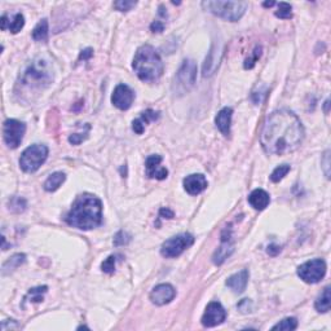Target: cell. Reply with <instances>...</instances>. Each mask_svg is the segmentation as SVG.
<instances>
[{"instance_id": "d6986e66", "label": "cell", "mask_w": 331, "mask_h": 331, "mask_svg": "<svg viewBox=\"0 0 331 331\" xmlns=\"http://www.w3.org/2000/svg\"><path fill=\"white\" fill-rule=\"evenodd\" d=\"M0 22H1V30L5 31V30L8 29L10 30V32H13V34H17V32L21 31L23 26H25V17H23L21 13H17L16 16L13 17L12 21H8V16L4 14V16L1 17Z\"/></svg>"}, {"instance_id": "ffe728a7", "label": "cell", "mask_w": 331, "mask_h": 331, "mask_svg": "<svg viewBox=\"0 0 331 331\" xmlns=\"http://www.w3.org/2000/svg\"><path fill=\"white\" fill-rule=\"evenodd\" d=\"M234 251V246L231 243H229V238H224L222 239V243L218 250L215 251V254L213 256V260L216 265H220V264L224 263L226 259L231 255V252Z\"/></svg>"}, {"instance_id": "e0dca14e", "label": "cell", "mask_w": 331, "mask_h": 331, "mask_svg": "<svg viewBox=\"0 0 331 331\" xmlns=\"http://www.w3.org/2000/svg\"><path fill=\"white\" fill-rule=\"evenodd\" d=\"M231 116H233V109L231 108H224V109L220 110L219 114L215 118L216 127L219 128V131L224 136H228L230 133Z\"/></svg>"}, {"instance_id": "5bb4252c", "label": "cell", "mask_w": 331, "mask_h": 331, "mask_svg": "<svg viewBox=\"0 0 331 331\" xmlns=\"http://www.w3.org/2000/svg\"><path fill=\"white\" fill-rule=\"evenodd\" d=\"M162 157L161 155H150L145 162L146 167V174L150 179H157V180H164L168 176V171L166 167L161 166Z\"/></svg>"}, {"instance_id": "74e56055", "label": "cell", "mask_w": 331, "mask_h": 331, "mask_svg": "<svg viewBox=\"0 0 331 331\" xmlns=\"http://www.w3.org/2000/svg\"><path fill=\"white\" fill-rule=\"evenodd\" d=\"M150 29L153 32H162L164 30V25L161 21H155L150 25Z\"/></svg>"}, {"instance_id": "603a6c76", "label": "cell", "mask_w": 331, "mask_h": 331, "mask_svg": "<svg viewBox=\"0 0 331 331\" xmlns=\"http://www.w3.org/2000/svg\"><path fill=\"white\" fill-rule=\"evenodd\" d=\"M65 179H66V176H65L64 172H55V174H52L44 183V189L47 190V192H55V190H57L58 188L61 187Z\"/></svg>"}, {"instance_id": "d4e9b609", "label": "cell", "mask_w": 331, "mask_h": 331, "mask_svg": "<svg viewBox=\"0 0 331 331\" xmlns=\"http://www.w3.org/2000/svg\"><path fill=\"white\" fill-rule=\"evenodd\" d=\"M25 259H26V256L23 254L13 255V256L10 257L9 260L6 261V263H4V265H3V274L9 273V272H12V270L17 269V268H18L19 265H21V264L25 263Z\"/></svg>"}, {"instance_id": "1f68e13d", "label": "cell", "mask_w": 331, "mask_h": 331, "mask_svg": "<svg viewBox=\"0 0 331 331\" xmlns=\"http://www.w3.org/2000/svg\"><path fill=\"white\" fill-rule=\"evenodd\" d=\"M9 206L13 211H23L26 209V201L23 198H19V197H14L12 201L9 202Z\"/></svg>"}, {"instance_id": "4dcf8cb0", "label": "cell", "mask_w": 331, "mask_h": 331, "mask_svg": "<svg viewBox=\"0 0 331 331\" xmlns=\"http://www.w3.org/2000/svg\"><path fill=\"white\" fill-rule=\"evenodd\" d=\"M136 1H129V0H119V1H115L114 3V6H115V9L120 10V12H128L131 10L133 6H136Z\"/></svg>"}, {"instance_id": "60d3db41", "label": "cell", "mask_w": 331, "mask_h": 331, "mask_svg": "<svg viewBox=\"0 0 331 331\" xmlns=\"http://www.w3.org/2000/svg\"><path fill=\"white\" fill-rule=\"evenodd\" d=\"M91 56H92V49L87 48L86 51L82 52L81 57H79V58H81V60H82V58H83V60H87V58H90Z\"/></svg>"}, {"instance_id": "ba28073f", "label": "cell", "mask_w": 331, "mask_h": 331, "mask_svg": "<svg viewBox=\"0 0 331 331\" xmlns=\"http://www.w3.org/2000/svg\"><path fill=\"white\" fill-rule=\"evenodd\" d=\"M194 243V237L189 233H183L176 237H172L164 242L161 247V254L164 257H177L183 254L184 251L189 248Z\"/></svg>"}, {"instance_id": "30bf717a", "label": "cell", "mask_w": 331, "mask_h": 331, "mask_svg": "<svg viewBox=\"0 0 331 331\" xmlns=\"http://www.w3.org/2000/svg\"><path fill=\"white\" fill-rule=\"evenodd\" d=\"M26 132L25 123L16 120V119H8L4 122L3 133L4 141L10 149L18 148L23 140Z\"/></svg>"}, {"instance_id": "e575fe53", "label": "cell", "mask_w": 331, "mask_h": 331, "mask_svg": "<svg viewBox=\"0 0 331 331\" xmlns=\"http://www.w3.org/2000/svg\"><path fill=\"white\" fill-rule=\"evenodd\" d=\"M321 163L324 164V172H325L326 177H330V151H325V154H324V158H322Z\"/></svg>"}, {"instance_id": "277c9868", "label": "cell", "mask_w": 331, "mask_h": 331, "mask_svg": "<svg viewBox=\"0 0 331 331\" xmlns=\"http://www.w3.org/2000/svg\"><path fill=\"white\" fill-rule=\"evenodd\" d=\"M53 81V70L44 58H35L27 65V68L19 77V84L29 91L44 90Z\"/></svg>"}, {"instance_id": "8992f818", "label": "cell", "mask_w": 331, "mask_h": 331, "mask_svg": "<svg viewBox=\"0 0 331 331\" xmlns=\"http://www.w3.org/2000/svg\"><path fill=\"white\" fill-rule=\"evenodd\" d=\"M197 64L193 60H185L175 75L172 90L175 95H184L189 92L196 84Z\"/></svg>"}, {"instance_id": "44dd1931", "label": "cell", "mask_w": 331, "mask_h": 331, "mask_svg": "<svg viewBox=\"0 0 331 331\" xmlns=\"http://www.w3.org/2000/svg\"><path fill=\"white\" fill-rule=\"evenodd\" d=\"M218 52L220 51H215V48H213L211 49V52L209 53V56L206 57V61L203 64V77H210V75H213L215 69L218 68L220 57H221V55L218 56Z\"/></svg>"}, {"instance_id": "4316f807", "label": "cell", "mask_w": 331, "mask_h": 331, "mask_svg": "<svg viewBox=\"0 0 331 331\" xmlns=\"http://www.w3.org/2000/svg\"><path fill=\"white\" fill-rule=\"evenodd\" d=\"M289 172H290L289 164H281V166H278V167L272 172V175H270V180L273 181V183H278V181L282 180L283 177L286 176Z\"/></svg>"}, {"instance_id": "484cf974", "label": "cell", "mask_w": 331, "mask_h": 331, "mask_svg": "<svg viewBox=\"0 0 331 331\" xmlns=\"http://www.w3.org/2000/svg\"><path fill=\"white\" fill-rule=\"evenodd\" d=\"M298 328V320L295 317H287L280 321L277 325L272 328V330H283V331H291Z\"/></svg>"}, {"instance_id": "9a60e30c", "label": "cell", "mask_w": 331, "mask_h": 331, "mask_svg": "<svg viewBox=\"0 0 331 331\" xmlns=\"http://www.w3.org/2000/svg\"><path fill=\"white\" fill-rule=\"evenodd\" d=\"M206 188L207 180L202 174L189 175L184 179V189L187 190L190 196H197V194L202 193Z\"/></svg>"}, {"instance_id": "f546056e", "label": "cell", "mask_w": 331, "mask_h": 331, "mask_svg": "<svg viewBox=\"0 0 331 331\" xmlns=\"http://www.w3.org/2000/svg\"><path fill=\"white\" fill-rule=\"evenodd\" d=\"M115 263H116V256L111 255V256L108 257L107 260L101 264V269H103V272H105V273L109 274L114 273V270H115Z\"/></svg>"}, {"instance_id": "d590c367", "label": "cell", "mask_w": 331, "mask_h": 331, "mask_svg": "<svg viewBox=\"0 0 331 331\" xmlns=\"http://www.w3.org/2000/svg\"><path fill=\"white\" fill-rule=\"evenodd\" d=\"M132 128H133V131H135L137 135H142L145 131V124L140 119H136L135 122H133V125H132Z\"/></svg>"}, {"instance_id": "f1b7e54d", "label": "cell", "mask_w": 331, "mask_h": 331, "mask_svg": "<svg viewBox=\"0 0 331 331\" xmlns=\"http://www.w3.org/2000/svg\"><path fill=\"white\" fill-rule=\"evenodd\" d=\"M276 17L282 19H290L293 17L291 14V5L287 3H280L278 4V10L276 12Z\"/></svg>"}, {"instance_id": "4fadbf2b", "label": "cell", "mask_w": 331, "mask_h": 331, "mask_svg": "<svg viewBox=\"0 0 331 331\" xmlns=\"http://www.w3.org/2000/svg\"><path fill=\"white\" fill-rule=\"evenodd\" d=\"M175 295H176V290L174 289V286H171L170 283H161L151 290L150 300L157 306H164V304H168L171 300H174Z\"/></svg>"}, {"instance_id": "836d02e7", "label": "cell", "mask_w": 331, "mask_h": 331, "mask_svg": "<svg viewBox=\"0 0 331 331\" xmlns=\"http://www.w3.org/2000/svg\"><path fill=\"white\" fill-rule=\"evenodd\" d=\"M129 235L127 234V233H124V231H119L118 234L115 235V238H114V244L115 246H123V244H127L129 242Z\"/></svg>"}, {"instance_id": "ab89813d", "label": "cell", "mask_w": 331, "mask_h": 331, "mask_svg": "<svg viewBox=\"0 0 331 331\" xmlns=\"http://www.w3.org/2000/svg\"><path fill=\"white\" fill-rule=\"evenodd\" d=\"M159 214H161V216L167 218V219H172V218H174V213L168 209H162L161 211H159Z\"/></svg>"}, {"instance_id": "2e32d148", "label": "cell", "mask_w": 331, "mask_h": 331, "mask_svg": "<svg viewBox=\"0 0 331 331\" xmlns=\"http://www.w3.org/2000/svg\"><path fill=\"white\" fill-rule=\"evenodd\" d=\"M248 277H250V274H248L247 269L241 270V272L229 277L228 281H226V286L233 290L235 294L243 293L248 283Z\"/></svg>"}, {"instance_id": "7a4b0ae2", "label": "cell", "mask_w": 331, "mask_h": 331, "mask_svg": "<svg viewBox=\"0 0 331 331\" xmlns=\"http://www.w3.org/2000/svg\"><path fill=\"white\" fill-rule=\"evenodd\" d=\"M103 221V203L96 196L84 193L77 197L68 216L66 222L81 230L97 228Z\"/></svg>"}, {"instance_id": "9c48e42d", "label": "cell", "mask_w": 331, "mask_h": 331, "mask_svg": "<svg viewBox=\"0 0 331 331\" xmlns=\"http://www.w3.org/2000/svg\"><path fill=\"white\" fill-rule=\"evenodd\" d=\"M326 263L322 259H313L298 268V276L307 283H317L325 277Z\"/></svg>"}, {"instance_id": "6da1fadb", "label": "cell", "mask_w": 331, "mask_h": 331, "mask_svg": "<svg viewBox=\"0 0 331 331\" xmlns=\"http://www.w3.org/2000/svg\"><path fill=\"white\" fill-rule=\"evenodd\" d=\"M304 128L299 118L289 110H277L268 118L260 142L270 155H283L295 150L303 141Z\"/></svg>"}, {"instance_id": "5b68a950", "label": "cell", "mask_w": 331, "mask_h": 331, "mask_svg": "<svg viewBox=\"0 0 331 331\" xmlns=\"http://www.w3.org/2000/svg\"><path fill=\"white\" fill-rule=\"evenodd\" d=\"M202 6L215 16L224 18L230 22H237L243 17L247 10L248 3L246 1H203Z\"/></svg>"}, {"instance_id": "d6a6232c", "label": "cell", "mask_w": 331, "mask_h": 331, "mask_svg": "<svg viewBox=\"0 0 331 331\" xmlns=\"http://www.w3.org/2000/svg\"><path fill=\"white\" fill-rule=\"evenodd\" d=\"M261 56V48L260 47H256L254 51V55H252V57L247 58L246 60V62H244V69H252L254 68V65L256 64V61L259 60V57Z\"/></svg>"}, {"instance_id": "8d00e7d4", "label": "cell", "mask_w": 331, "mask_h": 331, "mask_svg": "<svg viewBox=\"0 0 331 331\" xmlns=\"http://www.w3.org/2000/svg\"><path fill=\"white\" fill-rule=\"evenodd\" d=\"M86 137H87V136H82L81 133H75V135H73V136H70V137H69V141H70L71 144L78 145V144H81V142L83 141Z\"/></svg>"}, {"instance_id": "83f0119b", "label": "cell", "mask_w": 331, "mask_h": 331, "mask_svg": "<svg viewBox=\"0 0 331 331\" xmlns=\"http://www.w3.org/2000/svg\"><path fill=\"white\" fill-rule=\"evenodd\" d=\"M47 286H40V287H35V289H31L27 294V298H30V302L34 303H39L43 300V295L47 293Z\"/></svg>"}, {"instance_id": "7c38bea8", "label": "cell", "mask_w": 331, "mask_h": 331, "mask_svg": "<svg viewBox=\"0 0 331 331\" xmlns=\"http://www.w3.org/2000/svg\"><path fill=\"white\" fill-rule=\"evenodd\" d=\"M133 100H135V92L127 84L116 86L115 90H114V94L111 96L112 104L120 110L129 109Z\"/></svg>"}, {"instance_id": "ac0fdd59", "label": "cell", "mask_w": 331, "mask_h": 331, "mask_svg": "<svg viewBox=\"0 0 331 331\" xmlns=\"http://www.w3.org/2000/svg\"><path fill=\"white\" fill-rule=\"evenodd\" d=\"M248 202L255 210H264L265 207H268L270 202L269 194L263 189H255L254 192H251V194L248 196Z\"/></svg>"}, {"instance_id": "b9f144b4", "label": "cell", "mask_w": 331, "mask_h": 331, "mask_svg": "<svg viewBox=\"0 0 331 331\" xmlns=\"http://www.w3.org/2000/svg\"><path fill=\"white\" fill-rule=\"evenodd\" d=\"M274 4H276V3H274V1H265V3H264L263 5L265 6V8H270V6H273Z\"/></svg>"}, {"instance_id": "cb8c5ba5", "label": "cell", "mask_w": 331, "mask_h": 331, "mask_svg": "<svg viewBox=\"0 0 331 331\" xmlns=\"http://www.w3.org/2000/svg\"><path fill=\"white\" fill-rule=\"evenodd\" d=\"M32 39L36 42H45L48 39V21L42 19L32 31Z\"/></svg>"}, {"instance_id": "3957f363", "label": "cell", "mask_w": 331, "mask_h": 331, "mask_svg": "<svg viewBox=\"0 0 331 331\" xmlns=\"http://www.w3.org/2000/svg\"><path fill=\"white\" fill-rule=\"evenodd\" d=\"M132 66L142 82L158 81L164 70L161 56L149 44L142 45L137 49Z\"/></svg>"}, {"instance_id": "f35d334b", "label": "cell", "mask_w": 331, "mask_h": 331, "mask_svg": "<svg viewBox=\"0 0 331 331\" xmlns=\"http://www.w3.org/2000/svg\"><path fill=\"white\" fill-rule=\"evenodd\" d=\"M280 251H281V247L280 246H277V244H270L269 247H268V254L272 255V256H276Z\"/></svg>"}, {"instance_id": "8fae6325", "label": "cell", "mask_w": 331, "mask_h": 331, "mask_svg": "<svg viewBox=\"0 0 331 331\" xmlns=\"http://www.w3.org/2000/svg\"><path fill=\"white\" fill-rule=\"evenodd\" d=\"M226 319V311L219 302H211L202 316V325L206 328L219 325Z\"/></svg>"}, {"instance_id": "52a82bcc", "label": "cell", "mask_w": 331, "mask_h": 331, "mask_svg": "<svg viewBox=\"0 0 331 331\" xmlns=\"http://www.w3.org/2000/svg\"><path fill=\"white\" fill-rule=\"evenodd\" d=\"M47 157H48V148L45 145H31L21 155L19 166L25 172L31 174L42 167V164L47 161Z\"/></svg>"}, {"instance_id": "7402d4cb", "label": "cell", "mask_w": 331, "mask_h": 331, "mask_svg": "<svg viewBox=\"0 0 331 331\" xmlns=\"http://www.w3.org/2000/svg\"><path fill=\"white\" fill-rule=\"evenodd\" d=\"M330 304H331V295H330V286H326L321 295L317 298L315 303V308L321 313H325L330 311Z\"/></svg>"}]
</instances>
